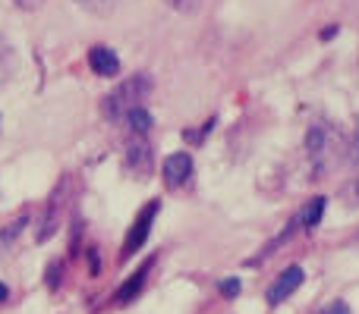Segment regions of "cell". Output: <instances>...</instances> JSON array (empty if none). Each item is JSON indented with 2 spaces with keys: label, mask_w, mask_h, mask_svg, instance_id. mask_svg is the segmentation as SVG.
Here are the masks:
<instances>
[{
  "label": "cell",
  "mask_w": 359,
  "mask_h": 314,
  "mask_svg": "<svg viewBox=\"0 0 359 314\" xmlns=\"http://www.w3.org/2000/svg\"><path fill=\"white\" fill-rule=\"evenodd\" d=\"M306 166H309V179H328L347 164L350 136L331 120H316L306 132Z\"/></svg>",
  "instance_id": "cell-1"
},
{
  "label": "cell",
  "mask_w": 359,
  "mask_h": 314,
  "mask_svg": "<svg viewBox=\"0 0 359 314\" xmlns=\"http://www.w3.org/2000/svg\"><path fill=\"white\" fill-rule=\"evenodd\" d=\"M151 88H155V82H151L149 73H136V76H130V79L117 82L114 92H107L104 98H101V113H104V120H111V123H123L130 110L145 107Z\"/></svg>",
  "instance_id": "cell-2"
},
{
  "label": "cell",
  "mask_w": 359,
  "mask_h": 314,
  "mask_svg": "<svg viewBox=\"0 0 359 314\" xmlns=\"http://www.w3.org/2000/svg\"><path fill=\"white\" fill-rule=\"evenodd\" d=\"M151 166H155V157H151V145L145 136H130L123 148V170L130 173L133 179H145L151 176Z\"/></svg>",
  "instance_id": "cell-3"
},
{
  "label": "cell",
  "mask_w": 359,
  "mask_h": 314,
  "mask_svg": "<svg viewBox=\"0 0 359 314\" xmlns=\"http://www.w3.org/2000/svg\"><path fill=\"white\" fill-rule=\"evenodd\" d=\"M158 208H161L158 201H149L142 210H139V217L133 220L130 233H126V239H123V252H120L123 261H130L133 255L145 245V239H149V233H151V223H155V217H158Z\"/></svg>",
  "instance_id": "cell-4"
},
{
  "label": "cell",
  "mask_w": 359,
  "mask_h": 314,
  "mask_svg": "<svg viewBox=\"0 0 359 314\" xmlns=\"http://www.w3.org/2000/svg\"><path fill=\"white\" fill-rule=\"evenodd\" d=\"M303 280H306V273H303V267L299 264H290L287 271H280L278 277H274V283L268 286V292H265V299H268V305H280V302H287V299L293 296V292L303 286Z\"/></svg>",
  "instance_id": "cell-5"
},
{
  "label": "cell",
  "mask_w": 359,
  "mask_h": 314,
  "mask_svg": "<svg viewBox=\"0 0 359 314\" xmlns=\"http://www.w3.org/2000/svg\"><path fill=\"white\" fill-rule=\"evenodd\" d=\"M164 185L168 189H180V185L189 183L192 176V155H186V151H177V155H170L164 160Z\"/></svg>",
  "instance_id": "cell-6"
},
{
  "label": "cell",
  "mask_w": 359,
  "mask_h": 314,
  "mask_svg": "<svg viewBox=\"0 0 359 314\" xmlns=\"http://www.w3.org/2000/svg\"><path fill=\"white\" fill-rule=\"evenodd\" d=\"M151 264H155V258H149L142 267H139L136 273H130V280H126V283L117 290V296H114V302H117V305H130V302H136V296L145 290V280H149Z\"/></svg>",
  "instance_id": "cell-7"
},
{
  "label": "cell",
  "mask_w": 359,
  "mask_h": 314,
  "mask_svg": "<svg viewBox=\"0 0 359 314\" xmlns=\"http://www.w3.org/2000/svg\"><path fill=\"white\" fill-rule=\"evenodd\" d=\"M88 66L95 69V76H104V79H114V76L120 73L117 54H114L111 48H104V44H98V48L88 50Z\"/></svg>",
  "instance_id": "cell-8"
},
{
  "label": "cell",
  "mask_w": 359,
  "mask_h": 314,
  "mask_svg": "<svg viewBox=\"0 0 359 314\" xmlns=\"http://www.w3.org/2000/svg\"><path fill=\"white\" fill-rule=\"evenodd\" d=\"M57 229H60V210H57V198H50L48 208H44V217L38 220V227H35V239L38 242H48Z\"/></svg>",
  "instance_id": "cell-9"
},
{
  "label": "cell",
  "mask_w": 359,
  "mask_h": 314,
  "mask_svg": "<svg viewBox=\"0 0 359 314\" xmlns=\"http://www.w3.org/2000/svg\"><path fill=\"white\" fill-rule=\"evenodd\" d=\"M322 217H325V198H312V201H306V208L297 210L299 229H306V233H312L322 223Z\"/></svg>",
  "instance_id": "cell-10"
},
{
  "label": "cell",
  "mask_w": 359,
  "mask_h": 314,
  "mask_svg": "<svg viewBox=\"0 0 359 314\" xmlns=\"http://www.w3.org/2000/svg\"><path fill=\"white\" fill-rule=\"evenodd\" d=\"M126 129H130V136H149L151 129V113L145 110V107H136V110L126 113Z\"/></svg>",
  "instance_id": "cell-11"
},
{
  "label": "cell",
  "mask_w": 359,
  "mask_h": 314,
  "mask_svg": "<svg viewBox=\"0 0 359 314\" xmlns=\"http://www.w3.org/2000/svg\"><path fill=\"white\" fill-rule=\"evenodd\" d=\"M13 73H16V48L6 38H0V85H6Z\"/></svg>",
  "instance_id": "cell-12"
},
{
  "label": "cell",
  "mask_w": 359,
  "mask_h": 314,
  "mask_svg": "<svg viewBox=\"0 0 359 314\" xmlns=\"http://www.w3.org/2000/svg\"><path fill=\"white\" fill-rule=\"evenodd\" d=\"M29 223V214H19L13 223H6L4 229H0V252H6V248L13 245V242L19 239V233H22V227Z\"/></svg>",
  "instance_id": "cell-13"
},
{
  "label": "cell",
  "mask_w": 359,
  "mask_h": 314,
  "mask_svg": "<svg viewBox=\"0 0 359 314\" xmlns=\"http://www.w3.org/2000/svg\"><path fill=\"white\" fill-rule=\"evenodd\" d=\"M76 3H79L82 10L95 13V16H107V13H114V10H117V3H120V0H76Z\"/></svg>",
  "instance_id": "cell-14"
},
{
  "label": "cell",
  "mask_w": 359,
  "mask_h": 314,
  "mask_svg": "<svg viewBox=\"0 0 359 314\" xmlns=\"http://www.w3.org/2000/svg\"><path fill=\"white\" fill-rule=\"evenodd\" d=\"M341 198L350 204V208H359V176H353L350 183L341 185Z\"/></svg>",
  "instance_id": "cell-15"
},
{
  "label": "cell",
  "mask_w": 359,
  "mask_h": 314,
  "mask_svg": "<svg viewBox=\"0 0 359 314\" xmlns=\"http://www.w3.org/2000/svg\"><path fill=\"white\" fill-rule=\"evenodd\" d=\"M202 3H205V0H168L170 10L183 13V16H189V13H198V10H202Z\"/></svg>",
  "instance_id": "cell-16"
},
{
  "label": "cell",
  "mask_w": 359,
  "mask_h": 314,
  "mask_svg": "<svg viewBox=\"0 0 359 314\" xmlns=\"http://www.w3.org/2000/svg\"><path fill=\"white\" fill-rule=\"evenodd\" d=\"M347 164H350V166H359V120H356L353 132H350V151H347Z\"/></svg>",
  "instance_id": "cell-17"
},
{
  "label": "cell",
  "mask_w": 359,
  "mask_h": 314,
  "mask_svg": "<svg viewBox=\"0 0 359 314\" xmlns=\"http://www.w3.org/2000/svg\"><path fill=\"white\" fill-rule=\"evenodd\" d=\"M217 290H221V296H227V299L240 296V277H227V280H221V283H217Z\"/></svg>",
  "instance_id": "cell-18"
},
{
  "label": "cell",
  "mask_w": 359,
  "mask_h": 314,
  "mask_svg": "<svg viewBox=\"0 0 359 314\" xmlns=\"http://www.w3.org/2000/svg\"><path fill=\"white\" fill-rule=\"evenodd\" d=\"M322 314H353V311H350V305H347V302H331Z\"/></svg>",
  "instance_id": "cell-19"
},
{
  "label": "cell",
  "mask_w": 359,
  "mask_h": 314,
  "mask_svg": "<svg viewBox=\"0 0 359 314\" xmlns=\"http://www.w3.org/2000/svg\"><path fill=\"white\" fill-rule=\"evenodd\" d=\"M57 267H60L57 261L48 267V290H57V286H60V277H57Z\"/></svg>",
  "instance_id": "cell-20"
},
{
  "label": "cell",
  "mask_w": 359,
  "mask_h": 314,
  "mask_svg": "<svg viewBox=\"0 0 359 314\" xmlns=\"http://www.w3.org/2000/svg\"><path fill=\"white\" fill-rule=\"evenodd\" d=\"M41 3H44V0H16L19 10H38Z\"/></svg>",
  "instance_id": "cell-21"
},
{
  "label": "cell",
  "mask_w": 359,
  "mask_h": 314,
  "mask_svg": "<svg viewBox=\"0 0 359 314\" xmlns=\"http://www.w3.org/2000/svg\"><path fill=\"white\" fill-rule=\"evenodd\" d=\"M337 31H341V25H328V29L322 31V41H331V38H334Z\"/></svg>",
  "instance_id": "cell-22"
},
{
  "label": "cell",
  "mask_w": 359,
  "mask_h": 314,
  "mask_svg": "<svg viewBox=\"0 0 359 314\" xmlns=\"http://www.w3.org/2000/svg\"><path fill=\"white\" fill-rule=\"evenodd\" d=\"M6 296H10V292H6V286L0 283V302H6Z\"/></svg>",
  "instance_id": "cell-23"
},
{
  "label": "cell",
  "mask_w": 359,
  "mask_h": 314,
  "mask_svg": "<svg viewBox=\"0 0 359 314\" xmlns=\"http://www.w3.org/2000/svg\"><path fill=\"white\" fill-rule=\"evenodd\" d=\"M356 245H359V229H356Z\"/></svg>",
  "instance_id": "cell-24"
}]
</instances>
